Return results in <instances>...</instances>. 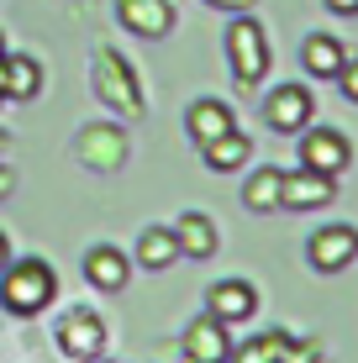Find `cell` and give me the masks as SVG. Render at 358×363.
I'll return each instance as SVG.
<instances>
[{"mask_svg":"<svg viewBox=\"0 0 358 363\" xmlns=\"http://www.w3.org/2000/svg\"><path fill=\"white\" fill-rule=\"evenodd\" d=\"M11 184H16V179H11V169H6V164H0V200H6V195H11Z\"/></svg>","mask_w":358,"mask_h":363,"instance_id":"484cf974","label":"cell"},{"mask_svg":"<svg viewBox=\"0 0 358 363\" xmlns=\"http://www.w3.org/2000/svg\"><path fill=\"white\" fill-rule=\"evenodd\" d=\"M232 127H237V116H232V106H227V100H216V95L195 100V106L184 111V132H190V143H195V147L216 143V137H221V132H232Z\"/></svg>","mask_w":358,"mask_h":363,"instance_id":"7c38bea8","label":"cell"},{"mask_svg":"<svg viewBox=\"0 0 358 363\" xmlns=\"http://www.w3.org/2000/svg\"><path fill=\"white\" fill-rule=\"evenodd\" d=\"M242 206L248 211H279V169H258V174H248V190H242Z\"/></svg>","mask_w":358,"mask_h":363,"instance_id":"44dd1931","label":"cell"},{"mask_svg":"<svg viewBox=\"0 0 358 363\" xmlns=\"http://www.w3.org/2000/svg\"><path fill=\"white\" fill-rule=\"evenodd\" d=\"M179 347H184V363H227L232 337H227V327H221L211 311H206V316H195L190 327H184Z\"/></svg>","mask_w":358,"mask_h":363,"instance_id":"30bf717a","label":"cell"},{"mask_svg":"<svg viewBox=\"0 0 358 363\" xmlns=\"http://www.w3.org/2000/svg\"><path fill=\"white\" fill-rule=\"evenodd\" d=\"M332 16H358V0H327Z\"/></svg>","mask_w":358,"mask_h":363,"instance_id":"d4e9b609","label":"cell"},{"mask_svg":"<svg viewBox=\"0 0 358 363\" xmlns=\"http://www.w3.org/2000/svg\"><path fill=\"white\" fill-rule=\"evenodd\" d=\"M264 121L279 137H301L316 121V95L306 90V84H279V90L264 100Z\"/></svg>","mask_w":358,"mask_h":363,"instance_id":"5b68a950","label":"cell"},{"mask_svg":"<svg viewBox=\"0 0 358 363\" xmlns=\"http://www.w3.org/2000/svg\"><path fill=\"white\" fill-rule=\"evenodd\" d=\"M332 200H337V179L332 174H316V169L279 174V206L285 211H316V206H332Z\"/></svg>","mask_w":358,"mask_h":363,"instance_id":"52a82bcc","label":"cell"},{"mask_svg":"<svg viewBox=\"0 0 358 363\" xmlns=\"http://www.w3.org/2000/svg\"><path fill=\"white\" fill-rule=\"evenodd\" d=\"M116 16L127 32L138 37H169L174 32V0H116Z\"/></svg>","mask_w":358,"mask_h":363,"instance_id":"8fae6325","label":"cell"},{"mask_svg":"<svg viewBox=\"0 0 358 363\" xmlns=\"http://www.w3.org/2000/svg\"><path fill=\"white\" fill-rule=\"evenodd\" d=\"M353 258H358V227H348V221H332V227L306 237V264L316 274H342Z\"/></svg>","mask_w":358,"mask_h":363,"instance_id":"277c9868","label":"cell"},{"mask_svg":"<svg viewBox=\"0 0 358 363\" xmlns=\"http://www.w3.org/2000/svg\"><path fill=\"white\" fill-rule=\"evenodd\" d=\"M58 300V274L43 264V258H11L0 269V306L11 316H37Z\"/></svg>","mask_w":358,"mask_h":363,"instance_id":"6da1fadb","label":"cell"},{"mask_svg":"<svg viewBox=\"0 0 358 363\" xmlns=\"http://www.w3.org/2000/svg\"><path fill=\"white\" fill-rule=\"evenodd\" d=\"M84 279H90L95 290L116 295V290H127V279H132V258L121 253V247L101 242V247H90V253H84Z\"/></svg>","mask_w":358,"mask_h":363,"instance_id":"4fadbf2b","label":"cell"},{"mask_svg":"<svg viewBox=\"0 0 358 363\" xmlns=\"http://www.w3.org/2000/svg\"><path fill=\"white\" fill-rule=\"evenodd\" d=\"M201 153H206V169H211V174H237V169L253 158V143L232 127V132H221L216 143H206Z\"/></svg>","mask_w":358,"mask_h":363,"instance_id":"ac0fdd59","label":"cell"},{"mask_svg":"<svg viewBox=\"0 0 358 363\" xmlns=\"http://www.w3.org/2000/svg\"><path fill=\"white\" fill-rule=\"evenodd\" d=\"M43 90V69L27 53H6L0 58V100H32Z\"/></svg>","mask_w":358,"mask_h":363,"instance_id":"9a60e30c","label":"cell"},{"mask_svg":"<svg viewBox=\"0 0 358 363\" xmlns=\"http://www.w3.org/2000/svg\"><path fill=\"white\" fill-rule=\"evenodd\" d=\"M95 95H101L111 111H121V116H138L142 111V95H138V79H132L127 58L111 53V48L95 53Z\"/></svg>","mask_w":358,"mask_h":363,"instance_id":"3957f363","label":"cell"},{"mask_svg":"<svg viewBox=\"0 0 358 363\" xmlns=\"http://www.w3.org/2000/svg\"><path fill=\"white\" fill-rule=\"evenodd\" d=\"M0 153H6V132H0Z\"/></svg>","mask_w":358,"mask_h":363,"instance_id":"f1b7e54d","label":"cell"},{"mask_svg":"<svg viewBox=\"0 0 358 363\" xmlns=\"http://www.w3.org/2000/svg\"><path fill=\"white\" fill-rule=\"evenodd\" d=\"M0 58H6V32H0Z\"/></svg>","mask_w":358,"mask_h":363,"instance_id":"83f0119b","label":"cell"},{"mask_svg":"<svg viewBox=\"0 0 358 363\" xmlns=\"http://www.w3.org/2000/svg\"><path fill=\"white\" fill-rule=\"evenodd\" d=\"M11 264V242H6V232H0V269Z\"/></svg>","mask_w":358,"mask_h":363,"instance_id":"4316f807","label":"cell"},{"mask_svg":"<svg viewBox=\"0 0 358 363\" xmlns=\"http://www.w3.org/2000/svg\"><path fill=\"white\" fill-rule=\"evenodd\" d=\"M337 90H342V95H348L353 106H358V58H348V64L337 69Z\"/></svg>","mask_w":358,"mask_h":363,"instance_id":"603a6c76","label":"cell"},{"mask_svg":"<svg viewBox=\"0 0 358 363\" xmlns=\"http://www.w3.org/2000/svg\"><path fill=\"white\" fill-rule=\"evenodd\" d=\"M58 347L69 358H101L106 353V321L95 311H64L58 316Z\"/></svg>","mask_w":358,"mask_h":363,"instance_id":"ba28073f","label":"cell"},{"mask_svg":"<svg viewBox=\"0 0 358 363\" xmlns=\"http://www.w3.org/2000/svg\"><path fill=\"white\" fill-rule=\"evenodd\" d=\"M342 64H348V53H342V43L332 32H311L301 43V69L311 74V79H337Z\"/></svg>","mask_w":358,"mask_h":363,"instance_id":"5bb4252c","label":"cell"},{"mask_svg":"<svg viewBox=\"0 0 358 363\" xmlns=\"http://www.w3.org/2000/svg\"><path fill=\"white\" fill-rule=\"evenodd\" d=\"M279 363H322V342H311V337H301V342H290Z\"/></svg>","mask_w":358,"mask_h":363,"instance_id":"7402d4cb","label":"cell"},{"mask_svg":"<svg viewBox=\"0 0 358 363\" xmlns=\"http://www.w3.org/2000/svg\"><path fill=\"white\" fill-rule=\"evenodd\" d=\"M79 158L90 169H116L121 158H127V137L116 127H84L79 132Z\"/></svg>","mask_w":358,"mask_h":363,"instance_id":"e0dca14e","label":"cell"},{"mask_svg":"<svg viewBox=\"0 0 358 363\" xmlns=\"http://www.w3.org/2000/svg\"><path fill=\"white\" fill-rule=\"evenodd\" d=\"M206 6L227 11V16H237V11H253V0H206Z\"/></svg>","mask_w":358,"mask_h":363,"instance_id":"cb8c5ba5","label":"cell"},{"mask_svg":"<svg viewBox=\"0 0 358 363\" xmlns=\"http://www.w3.org/2000/svg\"><path fill=\"white\" fill-rule=\"evenodd\" d=\"M295 342L290 332H258L253 342H242V347H232L227 363H279V353Z\"/></svg>","mask_w":358,"mask_h":363,"instance_id":"ffe728a7","label":"cell"},{"mask_svg":"<svg viewBox=\"0 0 358 363\" xmlns=\"http://www.w3.org/2000/svg\"><path fill=\"white\" fill-rule=\"evenodd\" d=\"M174 242H179V258H211L216 253V221L206 211H184L174 221Z\"/></svg>","mask_w":358,"mask_h":363,"instance_id":"2e32d148","label":"cell"},{"mask_svg":"<svg viewBox=\"0 0 358 363\" xmlns=\"http://www.w3.org/2000/svg\"><path fill=\"white\" fill-rule=\"evenodd\" d=\"M348 164H353V143L342 132L316 127V121L301 132V169H316V174H332V179H337Z\"/></svg>","mask_w":358,"mask_h":363,"instance_id":"8992f818","label":"cell"},{"mask_svg":"<svg viewBox=\"0 0 358 363\" xmlns=\"http://www.w3.org/2000/svg\"><path fill=\"white\" fill-rule=\"evenodd\" d=\"M206 311H211L221 327H242V321H253V311H258V290L248 279H216L211 295H206Z\"/></svg>","mask_w":358,"mask_h":363,"instance_id":"9c48e42d","label":"cell"},{"mask_svg":"<svg viewBox=\"0 0 358 363\" xmlns=\"http://www.w3.org/2000/svg\"><path fill=\"white\" fill-rule=\"evenodd\" d=\"M138 264L164 274L169 264H179V242H174V227H147L138 237Z\"/></svg>","mask_w":358,"mask_h":363,"instance_id":"d6986e66","label":"cell"},{"mask_svg":"<svg viewBox=\"0 0 358 363\" xmlns=\"http://www.w3.org/2000/svg\"><path fill=\"white\" fill-rule=\"evenodd\" d=\"M227 64H232V79H237L242 90H253L269 74V32L258 27L248 11H237L232 27H227Z\"/></svg>","mask_w":358,"mask_h":363,"instance_id":"7a4b0ae2","label":"cell"}]
</instances>
